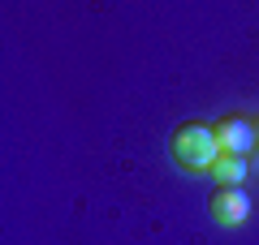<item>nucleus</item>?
Instances as JSON below:
<instances>
[{"label":"nucleus","mask_w":259,"mask_h":245,"mask_svg":"<svg viewBox=\"0 0 259 245\" xmlns=\"http://www.w3.org/2000/svg\"><path fill=\"white\" fill-rule=\"evenodd\" d=\"M168 155L182 172H212L216 159H221V138H216V125L207 120H182L168 138Z\"/></svg>","instance_id":"nucleus-1"},{"label":"nucleus","mask_w":259,"mask_h":245,"mask_svg":"<svg viewBox=\"0 0 259 245\" xmlns=\"http://www.w3.org/2000/svg\"><path fill=\"white\" fill-rule=\"evenodd\" d=\"M255 142H259V112H255Z\"/></svg>","instance_id":"nucleus-5"},{"label":"nucleus","mask_w":259,"mask_h":245,"mask_svg":"<svg viewBox=\"0 0 259 245\" xmlns=\"http://www.w3.org/2000/svg\"><path fill=\"white\" fill-rule=\"evenodd\" d=\"M216 138H221V155H250V146H255V120L221 116L216 120Z\"/></svg>","instance_id":"nucleus-3"},{"label":"nucleus","mask_w":259,"mask_h":245,"mask_svg":"<svg viewBox=\"0 0 259 245\" xmlns=\"http://www.w3.org/2000/svg\"><path fill=\"white\" fill-rule=\"evenodd\" d=\"M207 215L225 228H238L250 215V198L242 194V185H216L212 198H207Z\"/></svg>","instance_id":"nucleus-2"},{"label":"nucleus","mask_w":259,"mask_h":245,"mask_svg":"<svg viewBox=\"0 0 259 245\" xmlns=\"http://www.w3.org/2000/svg\"><path fill=\"white\" fill-rule=\"evenodd\" d=\"M212 172H216V185H242V176L250 172V163H246V155H221Z\"/></svg>","instance_id":"nucleus-4"}]
</instances>
